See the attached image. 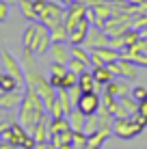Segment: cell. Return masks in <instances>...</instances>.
Returning a JSON list of instances; mask_svg holds the SVG:
<instances>
[{"label":"cell","mask_w":147,"mask_h":149,"mask_svg":"<svg viewBox=\"0 0 147 149\" xmlns=\"http://www.w3.org/2000/svg\"><path fill=\"white\" fill-rule=\"evenodd\" d=\"M45 115H48V108H45L41 95L35 89L26 86V89H24V95H22V104H20V108H17V121L30 132L35 127V123L41 121Z\"/></svg>","instance_id":"1"},{"label":"cell","mask_w":147,"mask_h":149,"mask_svg":"<svg viewBox=\"0 0 147 149\" xmlns=\"http://www.w3.org/2000/svg\"><path fill=\"white\" fill-rule=\"evenodd\" d=\"M72 56L80 58L82 63H87L91 67V50H87L84 45H72Z\"/></svg>","instance_id":"26"},{"label":"cell","mask_w":147,"mask_h":149,"mask_svg":"<svg viewBox=\"0 0 147 149\" xmlns=\"http://www.w3.org/2000/svg\"><path fill=\"white\" fill-rule=\"evenodd\" d=\"M104 91L110 93V95H115L117 100H123V97H128L132 93V86H130V80H125V78H113L104 86Z\"/></svg>","instance_id":"11"},{"label":"cell","mask_w":147,"mask_h":149,"mask_svg":"<svg viewBox=\"0 0 147 149\" xmlns=\"http://www.w3.org/2000/svg\"><path fill=\"white\" fill-rule=\"evenodd\" d=\"M134 97L136 102H145V97H147V89L145 86H132V93H130Z\"/></svg>","instance_id":"34"},{"label":"cell","mask_w":147,"mask_h":149,"mask_svg":"<svg viewBox=\"0 0 147 149\" xmlns=\"http://www.w3.org/2000/svg\"><path fill=\"white\" fill-rule=\"evenodd\" d=\"M0 89H2V91H20V89H22V84H20L11 74L2 71V74H0Z\"/></svg>","instance_id":"23"},{"label":"cell","mask_w":147,"mask_h":149,"mask_svg":"<svg viewBox=\"0 0 147 149\" xmlns=\"http://www.w3.org/2000/svg\"><path fill=\"white\" fill-rule=\"evenodd\" d=\"M72 141H74V149H80V147H87L89 145V134L84 130H76L72 134Z\"/></svg>","instance_id":"28"},{"label":"cell","mask_w":147,"mask_h":149,"mask_svg":"<svg viewBox=\"0 0 147 149\" xmlns=\"http://www.w3.org/2000/svg\"><path fill=\"white\" fill-rule=\"evenodd\" d=\"M48 56L52 58V63L67 65L69 58H72V45H67V43H52V45H50Z\"/></svg>","instance_id":"12"},{"label":"cell","mask_w":147,"mask_h":149,"mask_svg":"<svg viewBox=\"0 0 147 149\" xmlns=\"http://www.w3.org/2000/svg\"><path fill=\"white\" fill-rule=\"evenodd\" d=\"M35 39H37V22H30L28 26L22 30V48L33 50Z\"/></svg>","instance_id":"19"},{"label":"cell","mask_w":147,"mask_h":149,"mask_svg":"<svg viewBox=\"0 0 147 149\" xmlns=\"http://www.w3.org/2000/svg\"><path fill=\"white\" fill-rule=\"evenodd\" d=\"M98 130H102V121H100L98 112H95V115L87 117V121H84V132H87V134H93V132H98Z\"/></svg>","instance_id":"27"},{"label":"cell","mask_w":147,"mask_h":149,"mask_svg":"<svg viewBox=\"0 0 147 149\" xmlns=\"http://www.w3.org/2000/svg\"><path fill=\"white\" fill-rule=\"evenodd\" d=\"M22 149H37V141H35V138L28 134V136L22 141Z\"/></svg>","instance_id":"36"},{"label":"cell","mask_w":147,"mask_h":149,"mask_svg":"<svg viewBox=\"0 0 147 149\" xmlns=\"http://www.w3.org/2000/svg\"><path fill=\"white\" fill-rule=\"evenodd\" d=\"M50 45H52V37H50V28L45 24L37 22V39H35V45H33V52L37 56H43L50 52Z\"/></svg>","instance_id":"6"},{"label":"cell","mask_w":147,"mask_h":149,"mask_svg":"<svg viewBox=\"0 0 147 149\" xmlns=\"http://www.w3.org/2000/svg\"><path fill=\"white\" fill-rule=\"evenodd\" d=\"M91 71H93V76H95V80H98V84H100V86H106L110 80L115 78L106 65H102V67H91Z\"/></svg>","instance_id":"21"},{"label":"cell","mask_w":147,"mask_h":149,"mask_svg":"<svg viewBox=\"0 0 147 149\" xmlns=\"http://www.w3.org/2000/svg\"><path fill=\"white\" fill-rule=\"evenodd\" d=\"M113 134V130H98L93 134H89V145L95 147V149H102V145L106 143V138Z\"/></svg>","instance_id":"22"},{"label":"cell","mask_w":147,"mask_h":149,"mask_svg":"<svg viewBox=\"0 0 147 149\" xmlns=\"http://www.w3.org/2000/svg\"><path fill=\"white\" fill-rule=\"evenodd\" d=\"M0 61H2V67L7 74H11L15 80L20 82V84H26V76H24V67H22V63H20L15 56L9 52V50H0Z\"/></svg>","instance_id":"4"},{"label":"cell","mask_w":147,"mask_h":149,"mask_svg":"<svg viewBox=\"0 0 147 149\" xmlns=\"http://www.w3.org/2000/svg\"><path fill=\"white\" fill-rule=\"evenodd\" d=\"M56 100H59L61 108H63V115H65V117H69V115H72V110L76 108L74 97H72V93H69V89H59Z\"/></svg>","instance_id":"18"},{"label":"cell","mask_w":147,"mask_h":149,"mask_svg":"<svg viewBox=\"0 0 147 149\" xmlns=\"http://www.w3.org/2000/svg\"><path fill=\"white\" fill-rule=\"evenodd\" d=\"M100 106H102V95L98 93V91H89V93H82L78 97V102H76V108L82 110L84 115H95V112L100 110Z\"/></svg>","instance_id":"5"},{"label":"cell","mask_w":147,"mask_h":149,"mask_svg":"<svg viewBox=\"0 0 147 149\" xmlns=\"http://www.w3.org/2000/svg\"><path fill=\"white\" fill-rule=\"evenodd\" d=\"M145 102H147V97H145Z\"/></svg>","instance_id":"45"},{"label":"cell","mask_w":147,"mask_h":149,"mask_svg":"<svg viewBox=\"0 0 147 149\" xmlns=\"http://www.w3.org/2000/svg\"><path fill=\"white\" fill-rule=\"evenodd\" d=\"M69 119V125H72V130H84V121H87V115H84L82 110H78V108H74L72 110V115L67 117Z\"/></svg>","instance_id":"24"},{"label":"cell","mask_w":147,"mask_h":149,"mask_svg":"<svg viewBox=\"0 0 147 149\" xmlns=\"http://www.w3.org/2000/svg\"><path fill=\"white\" fill-rule=\"evenodd\" d=\"M22 95H24L22 91H2V93H0V108H7V110L20 108Z\"/></svg>","instance_id":"14"},{"label":"cell","mask_w":147,"mask_h":149,"mask_svg":"<svg viewBox=\"0 0 147 149\" xmlns=\"http://www.w3.org/2000/svg\"><path fill=\"white\" fill-rule=\"evenodd\" d=\"M67 65H61V63H52L50 65V76H56V78H65V74H67Z\"/></svg>","instance_id":"32"},{"label":"cell","mask_w":147,"mask_h":149,"mask_svg":"<svg viewBox=\"0 0 147 149\" xmlns=\"http://www.w3.org/2000/svg\"><path fill=\"white\" fill-rule=\"evenodd\" d=\"M130 50H134V52H139V54H145V56H147V39H145V37H141L134 45H130Z\"/></svg>","instance_id":"33"},{"label":"cell","mask_w":147,"mask_h":149,"mask_svg":"<svg viewBox=\"0 0 147 149\" xmlns=\"http://www.w3.org/2000/svg\"><path fill=\"white\" fill-rule=\"evenodd\" d=\"M2 2H7V4H15L17 0H2Z\"/></svg>","instance_id":"42"},{"label":"cell","mask_w":147,"mask_h":149,"mask_svg":"<svg viewBox=\"0 0 147 149\" xmlns=\"http://www.w3.org/2000/svg\"><path fill=\"white\" fill-rule=\"evenodd\" d=\"M9 15H11V4H7V2L0 0V22L9 19Z\"/></svg>","instance_id":"35"},{"label":"cell","mask_w":147,"mask_h":149,"mask_svg":"<svg viewBox=\"0 0 147 149\" xmlns=\"http://www.w3.org/2000/svg\"><path fill=\"white\" fill-rule=\"evenodd\" d=\"M59 2H61V4H63V7H69V4H72V2H74V0H59Z\"/></svg>","instance_id":"41"},{"label":"cell","mask_w":147,"mask_h":149,"mask_svg":"<svg viewBox=\"0 0 147 149\" xmlns=\"http://www.w3.org/2000/svg\"><path fill=\"white\" fill-rule=\"evenodd\" d=\"M65 132H72V125H69L67 117H50V138L56 134H65Z\"/></svg>","instance_id":"16"},{"label":"cell","mask_w":147,"mask_h":149,"mask_svg":"<svg viewBox=\"0 0 147 149\" xmlns=\"http://www.w3.org/2000/svg\"><path fill=\"white\" fill-rule=\"evenodd\" d=\"M74 86H78V74L76 71H67L63 78V89H74Z\"/></svg>","instance_id":"31"},{"label":"cell","mask_w":147,"mask_h":149,"mask_svg":"<svg viewBox=\"0 0 147 149\" xmlns=\"http://www.w3.org/2000/svg\"><path fill=\"white\" fill-rule=\"evenodd\" d=\"M28 134L33 136L37 143H45V141H50V117L45 115L41 121H37V123H35V127L28 132Z\"/></svg>","instance_id":"13"},{"label":"cell","mask_w":147,"mask_h":149,"mask_svg":"<svg viewBox=\"0 0 147 149\" xmlns=\"http://www.w3.org/2000/svg\"><path fill=\"white\" fill-rule=\"evenodd\" d=\"M0 93H2V89H0Z\"/></svg>","instance_id":"44"},{"label":"cell","mask_w":147,"mask_h":149,"mask_svg":"<svg viewBox=\"0 0 147 149\" xmlns=\"http://www.w3.org/2000/svg\"><path fill=\"white\" fill-rule=\"evenodd\" d=\"M50 37H52V43H65L69 37V28H67V24H65V19L63 22H56L54 26H50Z\"/></svg>","instance_id":"17"},{"label":"cell","mask_w":147,"mask_h":149,"mask_svg":"<svg viewBox=\"0 0 147 149\" xmlns=\"http://www.w3.org/2000/svg\"><path fill=\"white\" fill-rule=\"evenodd\" d=\"M80 149H95V147H91V145H87V147H80Z\"/></svg>","instance_id":"43"},{"label":"cell","mask_w":147,"mask_h":149,"mask_svg":"<svg viewBox=\"0 0 147 149\" xmlns=\"http://www.w3.org/2000/svg\"><path fill=\"white\" fill-rule=\"evenodd\" d=\"M143 132L145 130L136 123L134 117H121V119H115V123H113V134L121 138V141H132Z\"/></svg>","instance_id":"2"},{"label":"cell","mask_w":147,"mask_h":149,"mask_svg":"<svg viewBox=\"0 0 147 149\" xmlns=\"http://www.w3.org/2000/svg\"><path fill=\"white\" fill-rule=\"evenodd\" d=\"M91 26H93V24L89 22V17L80 19V22L69 30V37H67L69 45H82L84 39H87V35H89V30H91Z\"/></svg>","instance_id":"10"},{"label":"cell","mask_w":147,"mask_h":149,"mask_svg":"<svg viewBox=\"0 0 147 149\" xmlns=\"http://www.w3.org/2000/svg\"><path fill=\"white\" fill-rule=\"evenodd\" d=\"M91 52L98 54L100 58L104 61V65H108V63H113V61H119L121 58V52H119V50H115V48H110V45H106V48H95V50H91Z\"/></svg>","instance_id":"20"},{"label":"cell","mask_w":147,"mask_h":149,"mask_svg":"<svg viewBox=\"0 0 147 149\" xmlns=\"http://www.w3.org/2000/svg\"><path fill=\"white\" fill-rule=\"evenodd\" d=\"M106 67L110 69V74H113L115 78H125V80H130V82H134L136 76H139V67H136L132 61H128V58L113 61V63H108Z\"/></svg>","instance_id":"3"},{"label":"cell","mask_w":147,"mask_h":149,"mask_svg":"<svg viewBox=\"0 0 147 149\" xmlns=\"http://www.w3.org/2000/svg\"><path fill=\"white\" fill-rule=\"evenodd\" d=\"M76 2H82V4H87V7H93L95 0H76Z\"/></svg>","instance_id":"40"},{"label":"cell","mask_w":147,"mask_h":149,"mask_svg":"<svg viewBox=\"0 0 147 149\" xmlns=\"http://www.w3.org/2000/svg\"><path fill=\"white\" fill-rule=\"evenodd\" d=\"M67 69H69V71H76V74L80 76V74H82L84 69H91V67H89L87 63H82L80 58H76V56H72V58H69V63H67Z\"/></svg>","instance_id":"29"},{"label":"cell","mask_w":147,"mask_h":149,"mask_svg":"<svg viewBox=\"0 0 147 149\" xmlns=\"http://www.w3.org/2000/svg\"><path fill=\"white\" fill-rule=\"evenodd\" d=\"M78 86H80L82 93H89V91H98L100 89V84H98V80H95V76H93L91 69H84L82 74L78 76Z\"/></svg>","instance_id":"15"},{"label":"cell","mask_w":147,"mask_h":149,"mask_svg":"<svg viewBox=\"0 0 147 149\" xmlns=\"http://www.w3.org/2000/svg\"><path fill=\"white\" fill-rule=\"evenodd\" d=\"M134 119H136V123H139V125L143 127V130L147 127V117H143V115H139V112H136V115H134Z\"/></svg>","instance_id":"37"},{"label":"cell","mask_w":147,"mask_h":149,"mask_svg":"<svg viewBox=\"0 0 147 149\" xmlns=\"http://www.w3.org/2000/svg\"><path fill=\"white\" fill-rule=\"evenodd\" d=\"M65 13H67V7H63L59 0H48V11H45V17L41 19V24H45V26L50 28L56 22H63Z\"/></svg>","instance_id":"7"},{"label":"cell","mask_w":147,"mask_h":149,"mask_svg":"<svg viewBox=\"0 0 147 149\" xmlns=\"http://www.w3.org/2000/svg\"><path fill=\"white\" fill-rule=\"evenodd\" d=\"M35 4V13H37V22H41L45 17V11H48V0H33Z\"/></svg>","instance_id":"30"},{"label":"cell","mask_w":147,"mask_h":149,"mask_svg":"<svg viewBox=\"0 0 147 149\" xmlns=\"http://www.w3.org/2000/svg\"><path fill=\"white\" fill-rule=\"evenodd\" d=\"M84 48L87 50H95V48H106V45H110V37L106 35V30L104 28H95V26H91L89 30V35H87V39H84Z\"/></svg>","instance_id":"8"},{"label":"cell","mask_w":147,"mask_h":149,"mask_svg":"<svg viewBox=\"0 0 147 149\" xmlns=\"http://www.w3.org/2000/svg\"><path fill=\"white\" fill-rule=\"evenodd\" d=\"M128 4H132V7H141V4H145L147 0H125Z\"/></svg>","instance_id":"39"},{"label":"cell","mask_w":147,"mask_h":149,"mask_svg":"<svg viewBox=\"0 0 147 149\" xmlns=\"http://www.w3.org/2000/svg\"><path fill=\"white\" fill-rule=\"evenodd\" d=\"M139 115H143V117H147V102H139Z\"/></svg>","instance_id":"38"},{"label":"cell","mask_w":147,"mask_h":149,"mask_svg":"<svg viewBox=\"0 0 147 149\" xmlns=\"http://www.w3.org/2000/svg\"><path fill=\"white\" fill-rule=\"evenodd\" d=\"M87 13H89V7L87 4H82V2H74L67 7V13H65V24H67V28L72 30L76 24L80 22V19H84L87 17Z\"/></svg>","instance_id":"9"},{"label":"cell","mask_w":147,"mask_h":149,"mask_svg":"<svg viewBox=\"0 0 147 149\" xmlns=\"http://www.w3.org/2000/svg\"><path fill=\"white\" fill-rule=\"evenodd\" d=\"M17 7H20L22 15L28 19V22H37V13H35V4H33V0H17Z\"/></svg>","instance_id":"25"}]
</instances>
